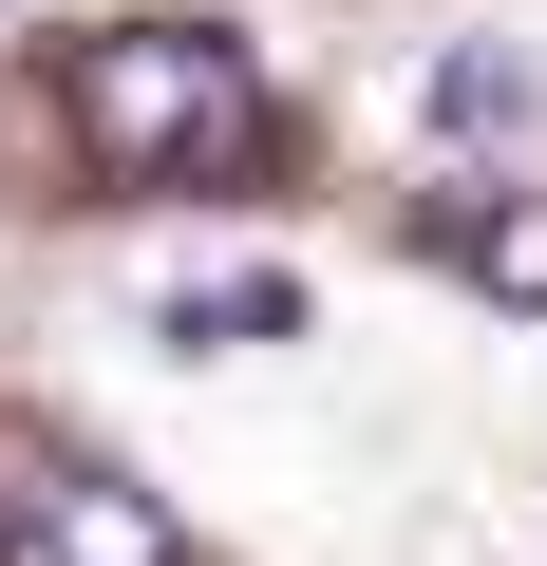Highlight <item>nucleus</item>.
<instances>
[{
    "mask_svg": "<svg viewBox=\"0 0 547 566\" xmlns=\"http://www.w3.org/2000/svg\"><path fill=\"white\" fill-rule=\"evenodd\" d=\"M57 114H76V151H95L114 189H189V170H245V151H264V76H245V39H208V20H114V39H76V57H57Z\"/></svg>",
    "mask_w": 547,
    "mask_h": 566,
    "instance_id": "f257e3e1",
    "label": "nucleus"
},
{
    "mask_svg": "<svg viewBox=\"0 0 547 566\" xmlns=\"http://www.w3.org/2000/svg\"><path fill=\"white\" fill-rule=\"evenodd\" d=\"M0 566H189V528L133 472H95V453H20L0 434Z\"/></svg>",
    "mask_w": 547,
    "mask_h": 566,
    "instance_id": "f03ea898",
    "label": "nucleus"
},
{
    "mask_svg": "<svg viewBox=\"0 0 547 566\" xmlns=\"http://www.w3.org/2000/svg\"><path fill=\"white\" fill-rule=\"evenodd\" d=\"M528 114H547V76H528L509 39H434V57H415V133H434V151H509Z\"/></svg>",
    "mask_w": 547,
    "mask_h": 566,
    "instance_id": "7ed1b4c3",
    "label": "nucleus"
},
{
    "mask_svg": "<svg viewBox=\"0 0 547 566\" xmlns=\"http://www.w3.org/2000/svg\"><path fill=\"white\" fill-rule=\"evenodd\" d=\"M151 340L170 359H264V340H303V283L284 264H189L170 303H151Z\"/></svg>",
    "mask_w": 547,
    "mask_h": 566,
    "instance_id": "20e7f679",
    "label": "nucleus"
},
{
    "mask_svg": "<svg viewBox=\"0 0 547 566\" xmlns=\"http://www.w3.org/2000/svg\"><path fill=\"white\" fill-rule=\"evenodd\" d=\"M434 245L491 283V303H528V322H547V189H509V208H434Z\"/></svg>",
    "mask_w": 547,
    "mask_h": 566,
    "instance_id": "39448f33",
    "label": "nucleus"
}]
</instances>
